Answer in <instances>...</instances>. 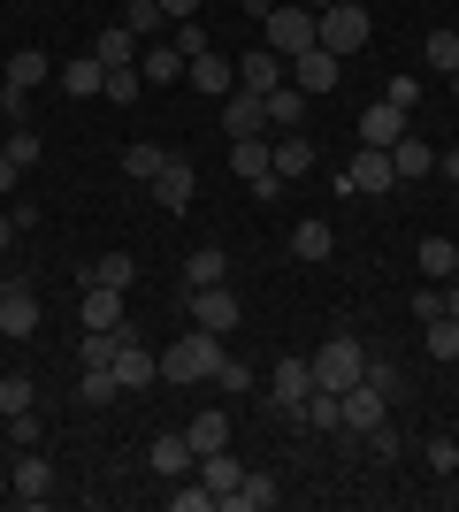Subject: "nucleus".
<instances>
[{
    "label": "nucleus",
    "mask_w": 459,
    "mask_h": 512,
    "mask_svg": "<svg viewBox=\"0 0 459 512\" xmlns=\"http://www.w3.org/2000/svg\"><path fill=\"white\" fill-rule=\"evenodd\" d=\"M77 398H85V406H115V398H123L115 367H85V375H77Z\"/></svg>",
    "instance_id": "33"
},
{
    "label": "nucleus",
    "mask_w": 459,
    "mask_h": 512,
    "mask_svg": "<svg viewBox=\"0 0 459 512\" xmlns=\"http://www.w3.org/2000/svg\"><path fill=\"white\" fill-rule=\"evenodd\" d=\"M0 146H8V161H16V169H39V153H46V138L31 123H16L8 130V138H0Z\"/></svg>",
    "instance_id": "38"
},
{
    "label": "nucleus",
    "mask_w": 459,
    "mask_h": 512,
    "mask_svg": "<svg viewBox=\"0 0 459 512\" xmlns=\"http://www.w3.org/2000/svg\"><path fill=\"white\" fill-rule=\"evenodd\" d=\"M261 107H268V130H299V123H306V92L291 85V77H284L276 92H261Z\"/></svg>",
    "instance_id": "25"
},
{
    "label": "nucleus",
    "mask_w": 459,
    "mask_h": 512,
    "mask_svg": "<svg viewBox=\"0 0 459 512\" xmlns=\"http://www.w3.org/2000/svg\"><path fill=\"white\" fill-rule=\"evenodd\" d=\"M115 383H123V390H146V383H161V360H153V352L131 337V329H123V344H115Z\"/></svg>",
    "instance_id": "17"
},
{
    "label": "nucleus",
    "mask_w": 459,
    "mask_h": 512,
    "mask_svg": "<svg viewBox=\"0 0 459 512\" xmlns=\"http://www.w3.org/2000/svg\"><path fill=\"white\" fill-rule=\"evenodd\" d=\"M222 130H230V138H268L261 92H230V100H222Z\"/></svg>",
    "instance_id": "20"
},
{
    "label": "nucleus",
    "mask_w": 459,
    "mask_h": 512,
    "mask_svg": "<svg viewBox=\"0 0 459 512\" xmlns=\"http://www.w3.org/2000/svg\"><path fill=\"white\" fill-rule=\"evenodd\" d=\"M8 245H16V214H0V253H8Z\"/></svg>",
    "instance_id": "56"
},
{
    "label": "nucleus",
    "mask_w": 459,
    "mask_h": 512,
    "mask_svg": "<svg viewBox=\"0 0 459 512\" xmlns=\"http://www.w3.org/2000/svg\"><path fill=\"white\" fill-rule=\"evenodd\" d=\"M421 62L437 69V77H452L459 69V31H429V39H421Z\"/></svg>",
    "instance_id": "35"
},
{
    "label": "nucleus",
    "mask_w": 459,
    "mask_h": 512,
    "mask_svg": "<svg viewBox=\"0 0 459 512\" xmlns=\"http://www.w3.org/2000/svg\"><path fill=\"white\" fill-rule=\"evenodd\" d=\"M368 8H360V0H329L322 16H314V46H329V54H337V62H352V54H360V46H368Z\"/></svg>",
    "instance_id": "1"
},
{
    "label": "nucleus",
    "mask_w": 459,
    "mask_h": 512,
    "mask_svg": "<svg viewBox=\"0 0 459 512\" xmlns=\"http://www.w3.org/2000/svg\"><path fill=\"white\" fill-rule=\"evenodd\" d=\"M276 497H284V490H276V474L245 467V482H238V512H268V505H276Z\"/></svg>",
    "instance_id": "32"
},
{
    "label": "nucleus",
    "mask_w": 459,
    "mask_h": 512,
    "mask_svg": "<svg viewBox=\"0 0 459 512\" xmlns=\"http://www.w3.org/2000/svg\"><path fill=\"white\" fill-rule=\"evenodd\" d=\"M368 383H375V390H391V398H398V367H391V360H375V352H368Z\"/></svg>",
    "instance_id": "51"
},
{
    "label": "nucleus",
    "mask_w": 459,
    "mask_h": 512,
    "mask_svg": "<svg viewBox=\"0 0 459 512\" xmlns=\"http://www.w3.org/2000/svg\"><path fill=\"white\" fill-rule=\"evenodd\" d=\"M429 169H437V153L421 146V130H406V138L391 146V176H398V184H421Z\"/></svg>",
    "instance_id": "23"
},
{
    "label": "nucleus",
    "mask_w": 459,
    "mask_h": 512,
    "mask_svg": "<svg viewBox=\"0 0 459 512\" xmlns=\"http://www.w3.org/2000/svg\"><path fill=\"white\" fill-rule=\"evenodd\" d=\"M0 329H8V337H39V291L23 276L0 283Z\"/></svg>",
    "instance_id": "9"
},
{
    "label": "nucleus",
    "mask_w": 459,
    "mask_h": 512,
    "mask_svg": "<svg viewBox=\"0 0 459 512\" xmlns=\"http://www.w3.org/2000/svg\"><path fill=\"white\" fill-rule=\"evenodd\" d=\"M238 8H253V16H268V8H276V0H238Z\"/></svg>",
    "instance_id": "57"
},
{
    "label": "nucleus",
    "mask_w": 459,
    "mask_h": 512,
    "mask_svg": "<svg viewBox=\"0 0 459 512\" xmlns=\"http://www.w3.org/2000/svg\"><path fill=\"white\" fill-rule=\"evenodd\" d=\"M16 176H23V169L8 161V146H0V192H16Z\"/></svg>",
    "instance_id": "53"
},
{
    "label": "nucleus",
    "mask_w": 459,
    "mask_h": 512,
    "mask_svg": "<svg viewBox=\"0 0 459 512\" xmlns=\"http://www.w3.org/2000/svg\"><path fill=\"white\" fill-rule=\"evenodd\" d=\"M452 390H459V375H452Z\"/></svg>",
    "instance_id": "60"
},
{
    "label": "nucleus",
    "mask_w": 459,
    "mask_h": 512,
    "mask_svg": "<svg viewBox=\"0 0 459 512\" xmlns=\"http://www.w3.org/2000/svg\"><path fill=\"white\" fill-rule=\"evenodd\" d=\"M123 23L138 31V46H153V31H161L169 16H161V0H123Z\"/></svg>",
    "instance_id": "39"
},
{
    "label": "nucleus",
    "mask_w": 459,
    "mask_h": 512,
    "mask_svg": "<svg viewBox=\"0 0 459 512\" xmlns=\"http://www.w3.org/2000/svg\"><path fill=\"white\" fill-rule=\"evenodd\" d=\"M421 329H429V337H421V344H429V360H452L459 367V321L437 314V321H421Z\"/></svg>",
    "instance_id": "36"
},
{
    "label": "nucleus",
    "mask_w": 459,
    "mask_h": 512,
    "mask_svg": "<svg viewBox=\"0 0 459 512\" xmlns=\"http://www.w3.org/2000/svg\"><path fill=\"white\" fill-rule=\"evenodd\" d=\"M92 54H100V62H108V69H138V31H131V23H108Z\"/></svg>",
    "instance_id": "27"
},
{
    "label": "nucleus",
    "mask_w": 459,
    "mask_h": 512,
    "mask_svg": "<svg viewBox=\"0 0 459 512\" xmlns=\"http://www.w3.org/2000/svg\"><path fill=\"white\" fill-rule=\"evenodd\" d=\"M161 161H169V153L146 146V138H138V146H123V176H138V184H153V176H161Z\"/></svg>",
    "instance_id": "40"
},
{
    "label": "nucleus",
    "mask_w": 459,
    "mask_h": 512,
    "mask_svg": "<svg viewBox=\"0 0 459 512\" xmlns=\"http://www.w3.org/2000/svg\"><path fill=\"white\" fill-rule=\"evenodd\" d=\"M62 92H69V100H100V92H108V62H100V54L62 62Z\"/></svg>",
    "instance_id": "21"
},
{
    "label": "nucleus",
    "mask_w": 459,
    "mask_h": 512,
    "mask_svg": "<svg viewBox=\"0 0 459 512\" xmlns=\"http://www.w3.org/2000/svg\"><path fill=\"white\" fill-rule=\"evenodd\" d=\"M161 16H169V23H184V16H199V0H161Z\"/></svg>",
    "instance_id": "52"
},
{
    "label": "nucleus",
    "mask_w": 459,
    "mask_h": 512,
    "mask_svg": "<svg viewBox=\"0 0 459 512\" xmlns=\"http://www.w3.org/2000/svg\"><path fill=\"white\" fill-rule=\"evenodd\" d=\"M169 505L176 512H215V490H207L199 474H184V490H169Z\"/></svg>",
    "instance_id": "43"
},
{
    "label": "nucleus",
    "mask_w": 459,
    "mask_h": 512,
    "mask_svg": "<svg viewBox=\"0 0 459 512\" xmlns=\"http://www.w3.org/2000/svg\"><path fill=\"white\" fill-rule=\"evenodd\" d=\"M31 406H39V383H31V375H0V413L16 421V413H31Z\"/></svg>",
    "instance_id": "37"
},
{
    "label": "nucleus",
    "mask_w": 459,
    "mask_h": 512,
    "mask_svg": "<svg viewBox=\"0 0 459 512\" xmlns=\"http://www.w3.org/2000/svg\"><path fill=\"white\" fill-rule=\"evenodd\" d=\"M268 46H276V54H306V46H314V8H291V0H276V8H268Z\"/></svg>",
    "instance_id": "6"
},
{
    "label": "nucleus",
    "mask_w": 459,
    "mask_h": 512,
    "mask_svg": "<svg viewBox=\"0 0 459 512\" xmlns=\"http://www.w3.org/2000/svg\"><path fill=\"white\" fill-rule=\"evenodd\" d=\"M421 459H429V474H459V444H452V436H429Z\"/></svg>",
    "instance_id": "46"
},
{
    "label": "nucleus",
    "mask_w": 459,
    "mask_h": 512,
    "mask_svg": "<svg viewBox=\"0 0 459 512\" xmlns=\"http://www.w3.org/2000/svg\"><path fill=\"white\" fill-rule=\"evenodd\" d=\"M215 383L230 390V398H238V390H253V367H238V360H222V367H215Z\"/></svg>",
    "instance_id": "48"
},
{
    "label": "nucleus",
    "mask_w": 459,
    "mask_h": 512,
    "mask_svg": "<svg viewBox=\"0 0 459 512\" xmlns=\"http://www.w3.org/2000/svg\"><path fill=\"white\" fill-rule=\"evenodd\" d=\"M192 184H199L192 161H184V153H169V161H161V176H153V199H161L169 214H184V207H192Z\"/></svg>",
    "instance_id": "19"
},
{
    "label": "nucleus",
    "mask_w": 459,
    "mask_h": 512,
    "mask_svg": "<svg viewBox=\"0 0 459 512\" xmlns=\"http://www.w3.org/2000/svg\"><path fill=\"white\" fill-rule=\"evenodd\" d=\"M176 54H184V62H192V54H207V23H199V16H184V23H176Z\"/></svg>",
    "instance_id": "44"
},
{
    "label": "nucleus",
    "mask_w": 459,
    "mask_h": 512,
    "mask_svg": "<svg viewBox=\"0 0 459 512\" xmlns=\"http://www.w3.org/2000/svg\"><path fill=\"white\" fill-rule=\"evenodd\" d=\"M184 436H192V451H222L230 444V413H199V421H184Z\"/></svg>",
    "instance_id": "34"
},
{
    "label": "nucleus",
    "mask_w": 459,
    "mask_h": 512,
    "mask_svg": "<svg viewBox=\"0 0 459 512\" xmlns=\"http://www.w3.org/2000/svg\"><path fill=\"white\" fill-rule=\"evenodd\" d=\"M115 344H123V337H108V329H85V337H77V360H85V367H115Z\"/></svg>",
    "instance_id": "42"
},
{
    "label": "nucleus",
    "mask_w": 459,
    "mask_h": 512,
    "mask_svg": "<svg viewBox=\"0 0 459 512\" xmlns=\"http://www.w3.org/2000/svg\"><path fill=\"white\" fill-rule=\"evenodd\" d=\"M299 8H314V16H322V8H329V0H299Z\"/></svg>",
    "instance_id": "58"
},
{
    "label": "nucleus",
    "mask_w": 459,
    "mask_h": 512,
    "mask_svg": "<svg viewBox=\"0 0 459 512\" xmlns=\"http://www.w3.org/2000/svg\"><path fill=\"white\" fill-rule=\"evenodd\" d=\"M39 77H46V54H39V46H16V54H8V85H23V92H31Z\"/></svg>",
    "instance_id": "41"
},
{
    "label": "nucleus",
    "mask_w": 459,
    "mask_h": 512,
    "mask_svg": "<svg viewBox=\"0 0 459 512\" xmlns=\"http://www.w3.org/2000/svg\"><path fill=\"white\" fill-rule=\"evenodd\" d=\"M444 314H452V321H459V276H452V283H444Z\"/></svg>",
    "instance_id": "55"
},
{
    "label": "nucleus",
    "mask_w": 459,
    "mask_h": 512,
    "mask_svg": "<svg viewBox=\"0 0 459 512\" xmlns=\"http://www.w3.org/2000/svg\"><path fill=\"white\" fill-rule=\"evenodd\" d=\"M222 360H230V352H222L215 329H192V337H176V344H169L161 375H169V383H215V367H222Z\"/></svg>",
    "instance_id": "2"
},
{
    "label": "nucleus",
    "mask_w": 459,
    "mask_h": 512,
    "mask_svg": "<svg viewBox=\"0 0 459 512\" xmlns=\"http://www.w3.org/2000/svg\"><path fill=\"white\" fill-rule=\"evenodd\" d=\"M398 176H391V153H375V146H360L345 161V184H337V192H391Z\"/></svg>",
    "instance_id": "16"
},
{
    "label": "nucleus",
    "mask_w": 459,
    "mask_h": 512,
    "mask_svg": "<svg viewBox=\"0 0 459 512\" xmlns=\"http://www.w3.org/2000/svg\"><path fill=\"white\" fill-rule=\"evenodd\" d=\"M414 130V115L406 107H391V100H375V107H360V146H375V153H391L398 138Z\"/></svg>",
    "instance_id": "10"
},
{
    "label": "nucleus",
    "mask_w": 459,
    "mask_h": 512,
    "mask_svg": "<svg viewBox=\"0 0 459 512\" xmlns=\"http://www.w3.org/2000/svg\"><path fill=\"white\" fill-rule=\"evenodd\" d=\"M291 253H299L306 268H314V260H329V253H337V237H329V222H299V230H291Z\"/></svg>",
    "instance_id": "30"
},
{
    "label": "nucleus",
    "mask_w": 459,
    "mask_h": 512,
    "mask_svg": "<svg viewBox=\"0 0 459 512\" xmlns=\"http://www.w3.org/2000/svg\"><path fill=\"white\" fill-rule=\"evenodd\" d=\"M184 77H192L207 100H230V92H238V62H222L215 46H207V54H192V62H184Z\"/></svg>",
    "instance_id": "18"
},
{
    "label": "nucleus",
    "mask_w": 459,
    "mask_h": 512,
    "mask_svg": "<svg viewBox=\"0 0 459 512\" xmlns=\"http://www.w3.org/2000/svg\"><path fill=\"white\" fill-rule=\"evenodd\" d=\"M0 115H8V123H23V115H31V92H23V85H0Z\"/></svg>",
    "instance_id": "49"
},
{
    "label": "nucleus",
    "mask_w": 459,
    "mask_h": 512,
    "mask_svg": "<svg viewBox=\"0 0 459 512\" xmlns=\"http://www.w3.org/2000/svg\"><path fill=\"white\" fill-rule=\"evenodd\" d=\"M184 283H192V291L199 283H230V253H222V245H199L192 268H184Z\"/></svg>",
    "instance_id": "31"
},
{
    "label": "nucleus",
    "mask_w": 459,
    "mask_h": 512,
    "mask_svg": "<svg viewBox=\"0 0 459 512\" xmlns=\"http://www.w3.org/2000/svg\"><path fill=\"white\" fill-rule=\"evenodd\" d=\"M199 482L215 490V512H238V482H245V467L230 459V451H199Z\"/></svg>",
    "instance_id": "11"
},
{
    "label": "nucleus",
    "mask_w": 459,
    "mask_h": 512,
    "mask_svg": "<svg viewBox=\"0 0 459 512\" xmlns=\"http://www.w3.org/2000/svg\"><path fill=\"white\" fill-rule=\"evenodd\" d=\"M8 482H16L23 505H46V497H54V467H46V451H39V444H23V451H16V474H8Z\"/></svg>",
    "instance_id": "15"
},
{
    "label": "nucleus",
    "mask_w": 459,
    "mask_h": 512,
    "mask_svg": "<svg viewBox=\"0 0 459 512\" xmlns=\"http://www.w3.org/2000/svg\"><path fill=\"white\" fill-rule=\"evenodd\" d=\"M452 100H459V69H452Z\"/></svg>",
    "instance_id": "59"
},
{
    "label": "nucleus",
    "mask_w": 459,
    "mask_h": 512,
    "mask_svg": "<svg viewBox=\"0 0 459 512\" xmlns=\"http://www.w3.org/2000/svg\"><path fill=\"white\" fill-rule=\"evenodd\" d=\"M337 77H345V62H337L329 46H306V54H291V85H299L306 100H322V92H337Z\"/></svg>",
    "instance_id": "7"
},
{
    "label": "nucleus",
    "mask_w": 459,
    "mask_h": 512,
    "mask_svg": "<svg viewBox=\"0 0 459 512\" xmlns=\"http://www.w3.org/2000/svg\"><path fill=\"white\" fill-rule=\"evenodd\" d=\"M383 413H391V390H375L368 375L345 390V428L352 436H368V428H383Z\"/></svg>",
    "instance_id": "14"
},
{
    "label": "nucleus",
    "mask_w": 459,
    "mask_h": 512,
    "mask_svg": "<svg viewBox=\"0 0 459 512\" xmlns=\"http://www.w3.org/2000/svg\"><path fill=\"white\" fill-rule=\"evenodd\" d=\"M268 169L284 176V184H299V176L314 169V146H306L299 130H284V138H276V146H268Z\"/></svg>",
    "instance_id": "24"
},
{
    "label": "nucleus",
    "mask_w": 459,
    "mask_h": 512,
    "mask_svg": "<svg viewBox=\"0 0 459 512\" xmlns=\"http://www.w3.org/2000/svg\"><path fill=\"white\" fill-rule=\"evenodd\" d=\"M184 306H192V329H215V337L238 329V291H230V283H199Z\"/></svg>",
    "instance_id": "5"
},
{
    "label": "nucleus",
    "mask_w": 459,
    "mask_h": 512,
    "mask_svg": "<svg viewBox=\"0 0 459 512\" xmlns=\"http://www.w3.org/2000/svg\"><path fill=\"white\" fill-rule=\"evenodd\" d=\"M85 283H108V291H131V283H138V260L123 253V245H108V253H100V260L85 268Z\"/></svg>",
    "instance_id": "26"
},
{
    "label": "nucleus",
    "mask_w": 459,
    "mask_h": 512,
    "mask_svg": "<svg viewBox=\"0 0 459 512\" xmlns=\"http://www.w3.org/2000/svg\"><path fill=\"white\" fill-rule=\"evenodd\" d=\"M437 169H444V176L459 184V146H444V153H437Z\"/></svg>",
    "instance_id": "54"
},
{
    "label": "nucleus",
    "mask_w": 459,
    "mask_h": 512,
    "mask_svg": "<svg viewBox=\"0 0 459 512\" xmlns=\"http://www.w3.org/2000/svg\"><path fill=\"white\" fill-rule=\"evenodd\" d=\"M421 276H437V283L459 276V245L452 237H421Z\"/></svg>",
    "instance_id": "29"
},
{
    "label": "nucleus",
    "mask_w": 459,
    "mask_h": 512,
    "mask_svg": "<svg viewBox=\"0 0 459 512\" xmlns=\"http://www.w3.org/2000/svg\"><path fill=\"white\" fill-rule=\"evenodd\" d=\"M8 436H16V451H23V444H39V436H46V421H39V413H16V421H8Z\"/></svg>",
    "instance_id": "50"
},
{
    "label": "nucleus",
    "mask_w": 459,
    "mask_h": 512,
    "mask_svg": "<svg viewBox=\"0 0 459 512\" xmlns=\"http://www.w3.org/2000/svg\"><path fill=\"white\" fill-rule=\"evenodd\" d=\"M230 169H238V184L253 199H276V192H284V176L268 169V138H230Z\"/></svg>",
    "instance_id": "4"
},
{
    "label": "nucleus",
    "mask_w": 459,
    "mask_h": 512,
    "mask_svg": "<svg viewBox=\"0 0 459 512\" xmlns=\"http://www.w3.org/2000/svg\"><path fill=\"white\" fill-rule=\"evenodd\" d=\"M291 77V62L276 54V46H253V54H238V92H276Z\"/></svg>",
    "instance_id": "13"
},
{
    "label": "nucleus",
    "mask_w": 459,
    "mask_h": 512,
    "mask_svg": "<svg viewBox=\"0 0 459 512\" xmlns=\"http://www.w3.org/2000/svg\"><path fill=\"white\" fill-rule=\"evenodd\" d=\"M360 375H368V344L360 337H329L314 352V390H352Z\"/></svg>",
    "instance_id": "3"
},
{
    "label": "nucleus",
    "mask_w": 459,
    "mask_h": 512,
    "mask_svg": "<svg viewBox=\"0 0 459 512\" xmlns=\"http://www.w3.org/2000/svg\"><path fill=\"white\" fill-rule=\"evenodd\" d=\"M383 100H391V107H406V115H414V107H421V85H414V77H391V85H383Z\"/></svg>",
    "instance_id": "47"
},
{
    "label": "nucleus",
    "mask_w": 459,
    "mask_h": 512,
    "mask_svg": "<svg viewBox=\"0 0 459 512\" xmlns=\"http://www.w3.org/2000/svg\"><path fill=\"white\" fill-rule=\"evenodd\" d=\"M146 467L161 474V482H184V474H199L192 436H153V444H146Z\"/></svg>",
    "instance_id": "12"
},
{
    "label": "nucleus",
    "mask_w": 459,
    "mask_h": 512,
    "mask_svg": "<svg viewBox=\"0 0 459 512\" xmlns=\"http://www.w3.org/2000/svg\"><path fill=\"white\" fill-rule=\"evenodd\" d=\"M138 92H146V77H138V69H108V100H115V107H131Z\"/></svg>",
    "instance_id": "45"
},
{
    "label": "nucleus",
    "mask_w": 459,
    "mask_h": 512,
    "mask_svg": "<svg viewBox=\"0 0 459 512\" xmlns=\"http://www.w3.org/2000/svg\"><path fill=\"white\" fill-rule=\"evenodd\" d=\"M138 77H146V85H169V77H184V54H176V46H138Z\"/></svg>",
    "instance_id": "28"
},
{
    "label": "nucleus",
    "mask_w": 459,
    "mask_h": 512,
    "mask_svg": "<svg viewBox=\"0 0 459 512\" xmlns=\"http://www.w3.org/2000/svg\"><path fill=\"white\" fill-rule=\"evenodd\" d=\"M85 329H108V337H123L131 321H123V291H108V283H85Z\"/></svg>",
    "instance_id": "22"
},
{
    "label": "nucleus",
    "mask_w": 459,
    "mask_h": 512,
    "mask_svg": "<svg viewBox=\"0 0 459 512\" xmlns=\"http://www.w3.org/2000/svg\"><path fill=\"white\" fill-rule=\"evenodd\" d=\"M268 398L299 421V406L314 398V360H276V367H268Z\"/></svg>",
    "instance_id": "8"
}]
</instances>
